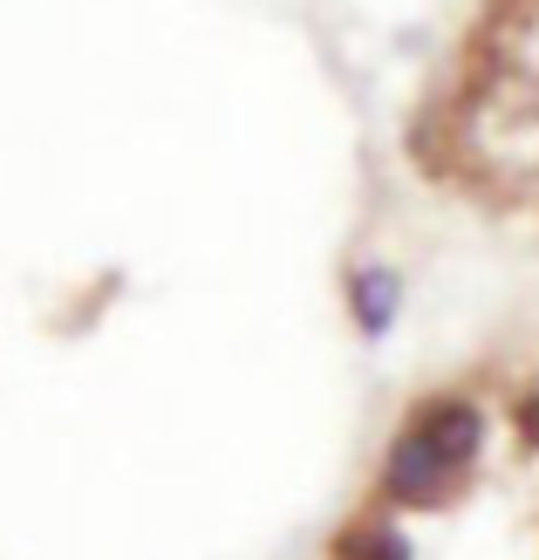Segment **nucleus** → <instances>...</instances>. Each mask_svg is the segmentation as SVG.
Listing matches in <instances>:
<instances>
[{
  "instance_id": "f257e3e1",
  "label": "nucleus",
  "mask_w": 539,
  "mask_h": 560,
  "mask_svg": "<svg viewBox=\"0 0 539 560\" xmlns=\"http://www.w3.org/2000/svg\"><path fill=\"white\" fill-rule=\"evenodd\" d=\"M444 458L423 444V431H403L389 444V458H383V492L396 499V506H431L437 486H444Z\"/></svg>"
},
{
  "instance_id": "f03ea898",
  "label": "nucleus",
  "mask_w": 539,
  "mask_h": 560,
  "mask_svg": "<svg viewBox=\"0 0 539 560\" xmlns=\"http://www.w3.org/2000/svg\"><path fill=\"white\" fill-rule=\"evenodd\" d=\"M417 431H423V444H431L450 471H458V465L478 458V444H485V410L465 404V397H444V404H423L417 410Z\"/></svg>"
},
{
  "instance_id": "7ed1b4c3",
  "label": "nucleus",
  "mask_w": 539,
  "mask_h": 560,
  "mask_svg": "<svg viewBox=\"0 0 539 560\" xmlns=\"http://www.w3.org/2000/svg\"><path fill=\"white\" fill-rule=\"evenodd\" d=\"M349 294H355V322H362V335H383V328L396 322V273L362 267V273L349 280Z\"/></svg>"
},
{
  "instance_id": "20e7f679",
  "label": "nucleus",
  "mask_w": 539,
  "mask_h": 560,
  "mask_svg": "<svg viewBox=\"0 0 539 560\" xmlns=\"http://www.w3.org/2000/svg\"><path fill=\"white\" fill-rule=\"evenodd\" d=\"M335 560H410V540L396 526H355Z\"/></svg>"
},
{
  "instance_id": "39448f33",
  "label": "nucleus",
  "mask_w": 539,
  "mask_h": 560,
  "mask_svg": "<svg viewBox=\"0 0 539 560\" xmlns=\"http://www.w3.org/2000/svg\"><path fill=\"white\" fill-rule=\"evenodd\" d=\"M519 438H526V444H539V389L519 404Z\"/></svg>"
}]
</instances>
